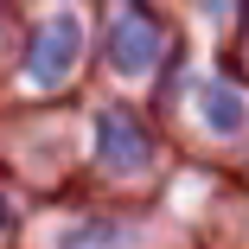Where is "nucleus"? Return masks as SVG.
I'll list each match as a JSON object with an SVG mask.
<instances>
[{"label":"nucleus","instance_id":"obj_1","mask_svg":"<svg viewBox=\"0 0 249 249\" xmlns=\"http://www.w3.org/2000/svg\"><path fill=\"white\" fill-rule=\"evenodd\" d=\"M71 58H77V19H52V26H38L32 32V83H58L64 71H71Z\"/></svg>","mask_w":249,"mask_h":249},{"label":"nucleus","instance_id":"obj_3","mask_svg":"<svg viewBox=\"0 0 249 249\" xmlns=\"http://www.w3.org/2000/svg\"><path fill=\"white\" fill-rule=\"evenodd\" d=\"M205 109H211V128H236V122H243V103H236V96H224L217 83L205 89Z\"/></svg>","mask_w":249,"mask_h":249},{"label":"nucleus","instance_id":"obj_2","mask_svg":"<svg viewBox=\"0 0 249 249\" xmlns=\"http://www.w3.org/2000/svg\"><path fill=\"white\" fill-rule=\"evenodd\" d=\"M122 122H128V115H103V154L141 166V160H147V134H141V128H122Z\"/></svg>","mask_w":249,"mask_h":249}]
</instances>
